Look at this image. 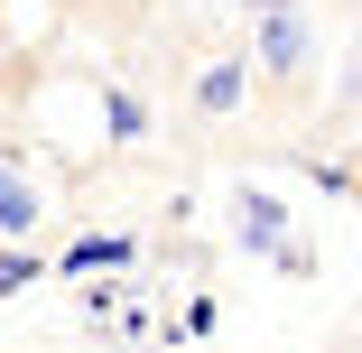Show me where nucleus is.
<instances>
[{
  "label": "nucleus",
  "mask_w": 362,
  "mask_h": 353,
  "mask_svg": "<svg viewBox=\"0 0 362 353\" xmlns=\"http://www.w3.org/2000/svg\"><path fill=\"white\" fill-rule=\"evenodd\" d=\"M103 121H112V139H149V112H139L130 93H103Z\"/></svg>",
  "instance_id": "0eeeda50"
},
{
  "label": "nucleus",
  "mask_w": 362,
  "mask_h": 353,
  "mask_svg": "<svg viewBox=\"0 0 362 353\" xmlns=\"http://www.w3.org/2000/svg\"><path fill=\"white\" fill-rule=\"evenodd\" d=\"M28 279H37V251L28 242H0V298H19Z\"/></svg>",
  "instance_id": "423d86ee"
},
{
  "label": "nucleus",
  "mask_w": 362,
  "mask_h": 353,
  "mask_svg": "<svg viewBox=\"0 0 362 353\" xmlns=\"http://www.w3.org/2000/svg\"><path fill=\"white\" fill-rule=\"evenodd\" d=\"M233 233H242L251 251H269V260H279V251H288V204H279V195H260V186H242V195H233Z\"/></svg>",
  "instance_id": "f257e3e1"
},
{
  "label": "nucleus",
  "mask_w": 362,
  "mask_h": 353,
  "mask_svg": "<svg viewBox=\"0 0 362 353\" xmlns=\"http://www.w3.org/2000/svg\"><path fill=\"white\" fill-rule=\"evenodd\" d=\"M353 93H362V65H353Z\"/></svg>",
  "instance_id": "1a4fd4ad"
},
{
  "label": "nucleus",
  "mask_w": 362,
  "mask_h": 353,
  "mask_svg": "<svg viewBox=\"0 0 362 353\" xmlns=\"http://www.w3.org/2000/svg\"><path fill=\"white\" fill-rule=\"evenodd\" d=\"M130 260H139V242H130V233H84V242H65L56 279H75V270H130Z\"/></svg>",
  "instance_id": "20e7f679"
},
{
  "label": "nucleus",
  "mask_w": 362,
  "mask_h": 353,
  "mask_svg": "<svg viewBox=\"0 0 362 353\" xmlns=\"http://www.w3.org/2000/svg\"><path fill=\"white\" fill-rule=\"evenodd\" d=\"M251 10H298V0H251Z\"/></svg>",
  "instance_id": "6e6552de"
},
{
  "label": "nucleus",
  "mask_w": 362,
  "mask_h": 353,
  "mask_svg": "<svg viewBox=\"0 0 362 353\" xmlns=\"http://www.w3.org/2000/svg\"><path fill=\"white\" fill-rule=\"evenodd\" d=\"M242 93H251V75H242V65H204V84H195V103H204V112H233Z\"/></svg>",
  "instance_id": "39448f33"
},
{
  "label": "nucleus",
  "mask_w": 362,
  "mask_h": 353,
  "mask_svg": "<svg viewBox=\"0 0 362 353\" xmlns=\"http://www.w3.org/2000/svg\"><path fill=\"white\" fill-rule=\"evenodd\" d=\"M37 233V186L19 158H0V242H28Z\"/></svg>",
  "instance_id": "7ed1b4c3"
},
{
  "label": "nucleus",
  "mask_w": 362,
  "mask_h": 353,
  "mask_svg": "<svg viewBox=\"0 0 362 353\" xmlns=\"http://www.w3.org/2000/svg\"><path fill=\"white\" fill-rule=\"evenodd\" d=\"M307 56H316V37H307L298 10H260V65H269V75H298Z\"/></svg>",
  "instance_id": "f03ea898"
}]
</instances>
